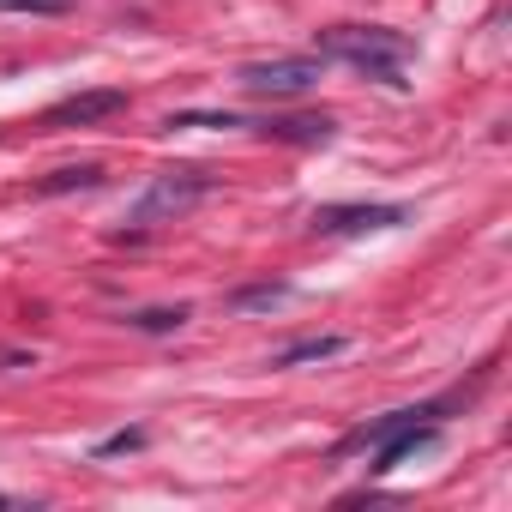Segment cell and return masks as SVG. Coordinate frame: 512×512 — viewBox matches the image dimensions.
Segmentation results:
<instances>
[{"instance_id": "obj_4", "label": "cell", "mask_w": 512, "mask_h": 512, "mask_svg": "<svg viewBox=\"0 0 512 512\" xmlns=\"http://www.w3.org/2000/svg\"><path fill=\"white\" fill-rule=\"evenodd\" d=\"M404 217H410L404 205H320L314 229L320 235H362V229H392Z\"/></svg>"}, {"instance_id": "obj_9", "label": "cell", "mask_w": 512, "mask_h": 512, "mask_svg": "<svg viewBox=\"0 0 512 512\" xmlns=\"http://www.w3.org/2000/svg\"><path fill=\"white\" fill-rule=\"evenodd\" d=\"M127 326L133 332H181L187 326V308L175 302V308H139V314H127Z\"/></svg>"}, {"instance_id": "obj_6", "label": "cell", "mask_w": 512, "mask_h": 512, "mask_svg": "<svg viewBox=\"0 0 512 512\" xmlns=\"http://www.w3.org/2000/svg\"><path fill=\"white\" fill-rule=\"evenodd\" d=\"M127 109V91H79L67 103H55L43 115V127H91V121H115Z\"/></svg>"}, {"instance_id": "obj_12", "label": "cell", "mask_w": 512, "mask_h": 512, "mask_svg": "<svg viewBox=\"0 0 512 512\" xmlns=\"http://www.w3.org/2000/svg\"><path fill=\"white\" fill-rule=\"evenodd\" d=\"M7 13H67V0H0Z\"/></svg>"}, {"instance_id": "obj_5", "label": "cell", "mask_w": 512, "mask_h": 512, "mask_svg": "<svg viewBox=\"0 0 512 512\" xmlns=\"http://www.w3.org/2000/svg\"><path fill=\"white\" fill-rule=\"evenodd\" d=\"M428 446H440V428H434V416H422V422H404V428H392V434H380L374 440V476H386V470H398L404 458H416V452H428Z\"/></svg>"}, {"instance_id": "obj_3", "label": "cell", "mask_w": 512, "mask_h": 512, "mask_svg": "<svg viewBox=\"0 0 512 512\" xmlns=\"http://www.w3.org/2000/svg\"><path fill=\"white\" fill-rule=\"evenodd\" d=\"M320 73H326L320 55H278V61H247L235 73V85L253 91V97H302V91L320 85Z\"/></svg>"}, {"instance_id": "obj_7", "label": "cell", "mask_w": 512, "mask_h": 512, "mask_svg": "<svg viewBox=\"0 0 512 512\" xmlns=\"http://www.w3.org/2000/svg\"><path fill=\"white\" fill-rule=\"evenodd\" d=\"M260 133L284 139V145H326L338 133V121L332 115H272V121H260Z\"/></svg>"}, {"instance_id": "obj_11", "label": "cell", "mask_w": 512, "mask_h": 512, "mask_svg": "<svg viewBox=\"0 0 512 512\" xmlns=\"http://www.w3.org/2000/svg\"><path fill=\"white\" fill-rule=\"evenodd\" d=\"M284 302V284H260V290H235V308H272Z\"/></svg>"}, {"instance_id": "obj_10", "label": "cell", "mask_w": 512, "mask_h": 512, "mask_svg": "<svg viewBox=\"0 0 512 512\" xmlns=\"http://www.w3.org/2000/svg\"><path fill=\"white\" fill-rule=\"evenodd\" d=\"M97 181H103L97 163H85V169H55V175L43 181V193H73V187H97Z\"/></svg>"}, {"instance_id": "obj_2", "label": "cell", "mask_w": 512, "mask_h": 512, "mask_svg": "<svg viewBox=\"0 0 512 512\" xmlns=\"http://www.w3.org/2000/svg\"><path fill=\"white\" fill-rule=\"evenodd\" d=\"M205 193H211V175H199V169H163V175H151V187L139 193L133 223H139V229H151V223H175V217H187Z\"/></svg>"}, {"instance_id": "obj_1", "label": "cell", "mask_w": 512, "mask_h": 512, "mask_svg": "<svg viewBox=\"0 0 512 512\" xmlns=\"http://www.w3.org/2000/svg\"><path fill=\"white\" fill-rule=\"evenodd\" d=\"M314 49L320 55H332V61H350V67H362L368 79H380V85H404L398 73H404V61L416 55V43L404 37V31H386V25H332V31H314Z\"/></svg>"}, {"instance_id": "obj_8", "label": "cell", "mask_w": 512, "mask_h": 512, "mask_svg": "<svg viewBox=\"0 0 512 512\" xmlns=\"http://www.w3.org/2000/svg\"><path fill=\"white\" fill-rule=\"evenodd\" d=\"M344 344H350V338H338V332H332V338H302V344L278 350V356H272V368H296V362H326V356H338Z\"/></svg>"}, {"instance_id": "obj_13", "label": "cell", "mask_w": 512, "mask_h": 512, "mask_svg": "<svg viewBox=\"0 0 512 512\" xmlns=\"http://www.w3.org/2000/svg\"><path fill=\"white\" fill-rule=\"evenodd\" d=\"M133 446H145V434H139V428H127V434H109V440L97 446V458H109V452H133Z\"/></svg>"}]
</instances>
